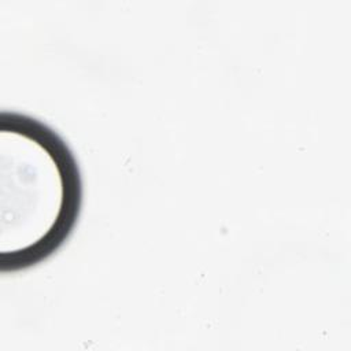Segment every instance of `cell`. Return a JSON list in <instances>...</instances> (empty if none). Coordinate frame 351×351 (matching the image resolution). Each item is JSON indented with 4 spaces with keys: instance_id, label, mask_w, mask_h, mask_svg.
<instances>
[{
    "instance_id": "6da1fadb",
    "label": "cell",
    "mask_w": 351,
    "mask_h": 351,
    "mask_svg": "<svg viewBox=\"0 0 351 351\" xmlns=\"http://www.w3.org/2000/svg\"><path fill=\"white\" fill-rule=\"evenodd\" d=\"M82 181L67 143L37 118L0 114V271L33 267L71 236Z\"/></svg>"
}]
</instances>
